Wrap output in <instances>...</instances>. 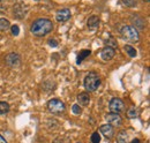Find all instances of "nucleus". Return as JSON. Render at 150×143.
<instances>
[{
	"label": "nucleus",
	"instance_id": "26",
	"mask_svg": "<svg viewBox=\"0 0 150 143\" xmlns=\"http://www.w3.org/2000/svg\"><path fill=\"white\" fill-rule=\"evenodd\" d=\"M53 143H64V142H62V140H60V139H57V140Z\"/></svg>",
	"mask_w": 150,
	"mask_h": 143
},
{
	"label": "nucleus",
	"instance_id": "13",
	"mask_svg": "<svg viewBox=\"0 0 150 143\" xmlns=\"http://www.w3.org/2000/svg\"><path fill=\"white\" fill-rule=\"evenodd\" d=\"M117 142L118 143H127L128 142V134L126 130H121L117 135Z\"/></svg>",
	"mask_w": 150,
	"mask_h": 143
},
{
	"label": "nucleus",
	"instance_id": "10",
	"mask_svg": "<svg viewBox=\"0 0 150 143\" xmlns=\"http://www.w3.org/2000/svg\"><path fill=\"white\" fill-rule=\"evenodd\" d=\"M99 132H100L105 137H108V139H111V137H113V135H114V128H113L111 125H109V124L100 126V127H99Z\"/></svg>",
	"mask_w": 150,
	"mask_h": 143
},
{
	"label": "nucleus",
	"instance_id": "19",
	"mask_svg": "<svg viewBox=\"0 0 150 143\" xmlns=\"http://www.w3.org/2000/svg\"><path fill=\"white\" fill-rule=\"evenodd\" d=\"M100 142V134H98V132H95L91 135V143H99Z\"/></svg>",
	"mask_w": 150,
	"mask_h": 143
},
{
	"label": "nucleus",
	"instance_id": "4",
	"mask_svg": "<svg viewBox=\"0 0 150 143\" xmlns=\"http://www.w3.org/2000/svg\"><path fill=\"white\" fill-rule=\"evenodd\" d=\"M47 110L52 113V114H61L65 112L66 106H65V103L61 102L60 99H51L47 103Z\"/></svg>",
	"mask_w": 150,
	"mask_h": 143
},
{
	"label": "nucleus",
	"instance_id": "2",
	"mask_svg": "<svg viewBox=\"0 0 150 143\" xmlns=\"http://www.w3.org/2000/svg\"><path fill=\"white\" fill-rule=\"evenodd\" d=\"M83 84H84V88H86L87 91L93 92V91H96L97 88L100 86V79L96 73L91 72L84 77Z\"/></svg>",
	"mask_w": 150,
	"mask_h": 143
},
{
	"label": "nucleus",
	"instance_id": "14",
	"mask_svg": "<svg viewBox=\"0 0 150 143\" xmlns=\"http://www.w3.org/2000/svg\"><path fill=\"white\" fill-rule=\"evenodd\" d=\"M90 54H91V51H90V50H82V51L80 52V54L77 55V61H76V62H77V64H81V62H82L87 57H89Z\"/></svg>",
	"mask_w": 150,
	"mask_h": 143
},
{
	"label": "nucleus",
	"instance_id": "27",
	"mask_svg": "<svg viewBox=\"0 0 150 143\" xmlns=\"http://www.w3.org/2000/svg\"><path fill=\"white\" fill-rule=\"evenodd\" d=\"M35 1H39V0H35Z\"/></svg>",
	"mask_w": 150,
	"mask_h": 143
},
{
	"label": "nucleus",
	"instance_id": "8",
	"mask_svg": "<svg viewBox=\"0 0 150 143\" xmlns=\"http://www.w3.org/2000/svg\"><path fill=\"white\" fill-rule=\"evenodd\" d=\"M72 16V13L68 8H62L60 11H58L56 14V18L58 22H66L68 21Z\"/></svg>",
	"mask_w": 150,
	"mask_h": 143
},
{
	"label": "nucleus",
	"instance_id": "21",
	"mask_svg": "<svg viewBox=\"0 0 150 143\" xmlns=\"http://www.w3.org/2000/svg\"><path fill=\"white\" fill-rule=\"evenodd\" d=\"M122 2L127 7H134V6H136V0H122Z\"/></svg>",
	"mask_w": 150,
	"mask_h": 143
},
{
	"label": "nucleus",
	"instance_id": "15",
	"mask_svg": "<svg viewBox=\"0 0 150 143\" xmlns=\"http://www.w3.org/2000/svg\"><path fill=\"white\" fill-rule=\"evenodd\" d=\"M11 28V22L6 18H0V31H6Z\"/></svg>",
	"mask_w": 150,
	"mask_h": 143
},
{
	"label": "nucleus",
	"instance_id": "23",
	"mask_svg": "<svg viewBox=\"0 0 150 143\" xmlns=\"http://www.w3.org/2000/svg\"><path fill=\"white\" fill-rule=\"evenodd\" d=\"M49 45L52 46V47H57V46H58V43H57L54 39H50V40H49Z\"/></svg>",
	"mask_w": 150,
	"mask_h": 143
},
{
	"label": "nucleus",
	"instance_id": "3",
	"mask_svg": "<svg viewBox=\"0 0 150 143\" xmlns=\"http://www.w3.org/2000/svg\"><path fill=\"white\" fill-rule=\"evenodd\" d=\"M120 34H121L122 39H125L126 42H132V43L135 42L136 43L140 38L137 30L134 27H131V25H124L120 29Z\"/></svg>",
	"mask_w": 150,
	"mask_h": 143
},
{
	"label": "nucleus",
	"instance_id": "6",
	"mask_svg": "<svg viewBox=\"0 0 150 143\" xmlns=\"http://www.w3.org/2000/svg\"><path fill=\"white\" fill-rule=\"evenodd\" d=\"M105 119L108 121L109 125H111L112 127H119V126L122 125V119L121 117L119 115V113H113L110 112L105 115Z\"/></svg>",
	"mask_w": 150,
	"mask_h": 143
},
{
	"label": "nucleus",
	"instance_id": "18",
	"mask_svg": "<svg viewBox=\"0 0 150 143\" xmlns=\"http://www.w3.org/2000/svg\"><path fill=\"white\" fill-rule=\"evenodd\" d=\"M125 51L128 53V55L131 58H135L136 57V50L133 46H131V45H125Z\"/></svg>",
	"mask_w": 150,
	"mask_h": 143
},
{
	"label": "nucleus",
	"instance_id": "9",
	"mask_svg": "<svg viewBox=\"0 0 150 143\" xmlns=\"http://www.w3.org/2000/svg\"><path fill=\"white\" fill-rule=\"evenodd\" d=\"M114 54H115V51H114L113 47H111V46H105L100 51V58L104 61H109V60H111L113 57H114Z\"/></svg>",
	"mask_w": 150,
	"mask_h": 143
},
{
	"label": "nucleus",
	"instance_id": "30",
	"mask_svg": "<svg viewBox=\"0 0 150 143\" xmlns=\"http://www.w3.org/2000/svg\"><path fill=\"white\" fill-rule=\"evenodd\" d=\"M79 143H80V142H79Z\"/></svg>",
	"mask_w": 150,
	"mask_h": 143
},
{
	"label": "nucleus",
	"instance_id": "20",
	"mask_svg": "<svg viewBox=\"0 0 150 143\" xmlns=\"http://www.w3.org/2000/svg\"><path fill=\"white\" fill-rule=\"evenodd\" d=\"M72 111H73V113L74 114H81V112H82V110H81V107H80V105L79 104H74L73 106H72Z\"/></svg>",
	"mask_w": 150,
	"mask_h": 143
},
{
	"label": "nucleus",
	"instance_id": "24",
	"mask_svg": "<svg viewBox=\"0 0 150 143\" xmlns=\"http://www.w3.org/2000/svg\"><path fill=\"white\" fill-rule=\"evenodd\" d=\"M0 143H8V142H7V141H6V140L0 135Z\"/></svg>",
	"mask_w": 150,
	"mask_h": 143
},
{
	"label": "nucleus",
	"instance_id": "1",
	"mask_svg": "<svg viewBox=\"0 0 150 143\" xmlns=\"http://www.w3.org/2000/svg\"><path fill=\"white\" fill-rule=\"evenodd\" d=\"M52 29H53V23L49 18H38L30 27L31 34L37 37H43L50 34Z\"/></svg>",
	"mask_w": 150,
	"mask_h": 143
},
{
	"label": "nucleus",
	"instance_id": "12",
	"mask_svg": "<svg viewBox=\"0 0 150 143\" xmlns=\"http://www.w3.org/2000/svg\"><path fill=\"white\" fill-rule=\"evenodd\" d=\"M87 25L90 30H96L99 25V18L97 16H90L88 18V22H87Z\"/></svg>",
	"mask_w": 150,
	"mask_h": 143
},
{
	"label": "nucleus",
	"instance_id": "5",
	"mask_svg": "<svg viewBox=\"0 0 150 143\" xmlns=\"http://www.w3.org/2000/svg\"><path fill=\"white\" fill-rule=\"evenodd\" d=\"M5 61H6V65L9 66L11 68H16L21 65V57H20V54L13 52V53L7 54Z\"/></svg>",
	"mask_w": 150,
	"mask_h": 143
},
{
	"label": "nucleus",
	"instance_id": "29",
	"mask_svg": "<svg viewBox=\"0 0 150 143\" xmlns=\"http://www.w3.org/2000/svg\"><path fill=\"white\" fill-rule=\"evenodd\" d=\"M0 1H4V0H0Z\"/></svg>",
	"mask_w": 150,
	"mask_h": 143
},
{
	"label": "nucleus",
	"instance_id": "28",
	"mask_svg": "<svg viewBox=\"0 0 150 143\" xmlns=\"http://www.w3.org/2000/svg\"><path fill=\"white\" fill-rule=\"evenodd\" d=\"M146 1H149V0H146Z\"/></svg>",
	"mask_w": 150,
	"mask_h": 143
},
{
	"label": "nucleus",
	"instance_id": "17",
	"mask_svg": "<svg viewBox=\"0 0 150 143\" xmlns=\"http://www.w3.org/2000/svg\"><path fill=\"white\" fill-rule=\"evenodd\" d=\"M137 114H139V111H137V108L135 106H132L128 111H127V117L129 118V119H133V118H136L137 117Z\"/></svg>",
	"mask_w": 150,
	"mask_h": 143
},
{
	"label": "nucleus",
	"instance_id": "22",
	"mask_svg": "<svg viewBox=\"0 0 150 143\" xmlns=\"http://www.w3.org/2000/svg\"><path fill=\"white\" fill-rule=\"evenodd\" d=\"M11 30H12V34L14 36H18L20 33V28L19 25H16V24H14V25H12L11 27Z\"/></svg>",
	"mask_w": 150,
	"mask_h": 143
},
{
	"label": "nucleus",
	"instance_id": "16",
	"mask_svg": "<svg viewBox=\"0 0 150 143\" xmlns=\"http://www.w3.org/2000/svg\"><path fill=\"white\" fill-rule=\"evenodd\" d=\"M9 104L6 102H0V115H5L9 112Z\"/></svg>",
	"mask_w": 150,
	"mask_h": 143
},
{
	"label": "nucleus",
	"instance_id": "7",
	"mask_svg": "<svg viewBox=\"0 0 150 143\" xmlns=\"http://www.w3.org/2000/svg\"><path fill=\"white\" fill-rule=\"evenodd\" d=\"M109 107H110L111 112H113V113H120V112L124 111L125 104L120 98H113V99H111V102L109 104Z\"/></svg>",
	"mask_w": 150,
	"mask_h": 143
},
{
	"label": "nucleus",
	"instance_id": "25",
	"mask_svg": "<svg viewBox=\"0 0 150 143\" xmlns=\"http://www.w3.org/2000/svg\"><path fill=\"white\" fill-rule=\"evenodd\" d=\"M131 143H140V140H139V139H134Z\"/></svg>",
	"mask_w": 150,
	"mask_h": 143
},
{
	"label": "nucleus",
	"instance_id": "11",
	"mask_svg": "<svg viewBox=\"0 0 150 143\" xmlns=\"http://www.w3.org/2000/svg\"><path fill=\"white\" fill-rule=\"evenodd\" d=\"M77 102L81 106H87L89 105L90 103V96L88 92H81L79 96H77Z\"/></svg>",
	"mask_w": 150,
	"mask_h": 143
}]
</instances>
